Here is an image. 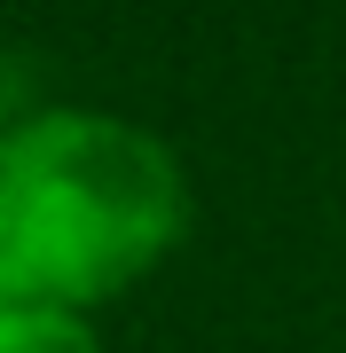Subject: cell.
Listing matches in <instances>:
<instances>
[{
    "label": "cell",
    "mask_w": 346,
    "mask_h": 353,
    "mask_svg": "<svg viewBox=\"0 0 346 353\" xmlns=\"http://www.w3.org/2000/svg\"><path fill=\"white\" fill-rule=\"evenodd\" d=\"M189 220L181 165L95 110L32 118L0 141V314L71 306L142 275Z\"/></svg>",
    "instance_id": "1"
},
{
    "label": "cell",
    "mask_w": 346,
    "mask_h": 353,
    "mask_svg": "<svg viewBox=\"0 0 346 353\" xmlns=\"http://www.w3.org/2000/svg\"><path fill=\"white\" fill-rule=\"evenodd\" d=\"M0 353H95V338L64 306H8L0 314Z\"/></svg>",
    "instance_id": "2"
}]
</instances>
